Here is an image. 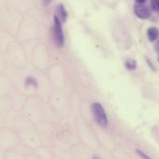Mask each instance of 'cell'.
<instances>
[{
	"label": "cell",
	"mask_w": 159,
	"mask_h": 159,
	"mask_svg": "<svg viewBox=\"0 0 159 159\" xmlns=\"http://www.w3.org/2000/svg\"><path fill=\"white\" fill-rule=\"evenodd\" d=\"M91 111L96 123L102 128H106L108 126V118L102 105L100 102H94L91 105Z\"/></svg>",
	"instance_id": "obj_1"
},
{
	"label": "cell",
	"mask_w": 159,
	"mask_h": 159,
	"mask_svg": "<svg viewBox=\"0 0 159 159\" xmlns=\"http://www.w3.org/2000/svg\"><path fill=\"white\" fill-rule=\"evenodd\" d=\"M54 20V40L58 47H62L64 44V35L61 27V21L57 15L53 17Z\"/></svg>",
	"instance_id": "obj_2"
},
{
	"label": "cell",
	"mask_w": 159,
	"mask_h": 159,
	"mask_svg": "<svg viewBox=\"0 0 159 159\" xmlns=\"http://www.w3.org/2000/svg\"><path fill=\"white\" fill-rule=\"evenodd\" d=\"M134 12L137 17H139L140 19H143V20L150 18L152 15L150 7L147 5H145L144 3L136 4L134 7Z\"/></svg>",
	"instance_id": "obj_3"
},
{
	"label": "cell",
	"mask_w": 159,
	"mask_h": 159,
	"mask_svg": "<svg viewBox=\"0 0 159 159\" xmlns=\"http://www.w3.org/2000/svg\"><path fill=\"white\" fill-rule=\"evenodd\" d=\"M57 16L61 20V22H65L67 19V12L66 9L64 8V6L62 4H59L57 7Z\"/></svg>",
	"instance_id": "obj_4"
},
{
	"label": "cell",
	"mask_w": 159,
	"mask_h": 159,
	"mask_svg": "<svg viewBox=\"0 0 159 159\" xmlns=\"http://www.w3.org/2000/svg\"><path fill=\"white\" fill-rule=\"evenodd\" d=\"M147 36H148V39L151 41V42H154L156 41L159 36V30L157 27H150L148 30H147Z\"/></svg>",
	"instance_id": "obj_5"
},
{
	"label": "cell",
	"mask_w": 159,
	"mask_h": 159,
	"mask_svg": "<svg viewBox=\"0 0 159 159\" xmlns=\"http://www.w3.org/2000/svg\"><path fill=\"white\" fill-rule=\"evenodd\" d=\"M126 67L129 70H134V69H136V67H137L136 61H134V60H127L126 61Z\"/></svg>",
	"instance_id": "obj_6"
},
{
	"label": "cell",
	"mask_w": 159,
	"mask_h": 159,
	"mask_svg": "<svg viewBox=\"0 0 159 159\" xmlns=\"http://www.w3.org/2000/svg\"><path fill=\"white\" fill-rule=\"evenodd\" d=\"M151 7L155 11L159 12V0H151Z\"/></svg>",
	"instance_id": "obj_7"
},
{
	"label": "cell",
	"mask_w": 159,
	"mask_h": 159,
	"mask_svg": "<svg viewBox=\"0 0 159 159\" xmlns=\"http://www.w3.org/2000/svg\"><path fill=\"white\" fill-rule=\"evenodd\" d=\"M156 50H157V53H158V61H159V40L157 41V45H156Z\"/></svg>",
	"instance_id": "obj_8"
},
{
	"label": "cell",
	"mask_w": 159,
	"mask_h": 159,
	"mask_svg": "<svg viewBox=\"0 0 159 159\" xmlns=\"http://www.w3.org/2000/svg\"><path fill=\"white\" fill-rule=\"evenodd\" d=\"M137 152H138V154H139L141 157H145V158H148V157H147V156H145L144 154H142V153L140 152V150H137Z\"/></svg>",
	"instance_id": "obj_9"
},
{
	"label": "cell",
	"mask_w": 159,
	"mask_h": 159,
	"mask_svg": "<svg viewBox=\"0 0 159 159\" xmlns=\"http://www.w3.org/2000/svg\"><path fill=\"white\" fill-rule=\"evenodd\" d=\"M43 2H44V5H49L50 4V2H51V0H43Z\"/></svg>",
	"instance_id": "obj_10"
},
{
	"label": "cell",
	"mask_w": 159,
	"mask_h": 159,
	"mask_svg": "<svg viewBox=\"0 0 159 159\" xmlns=\"http://www.w3.org/2000/svg\"><path fill=\"white\" fill-rule=\"evenodd\" d=\"M137 1V3H144L146 0H136Z\"/></svg>",
	"instance_id": "obj_11"
}]
</instances>
